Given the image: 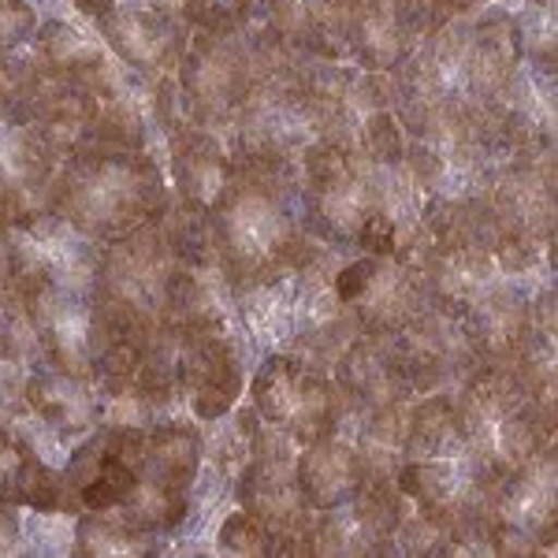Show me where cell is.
Here are the masks:
<instances>
[{"instance_id":"cell-1","label":"cell","mask_w":558,"mask_h":558,"mask_svg":"<svg viewBox=\"0 0 558 558\" xmlns=\"http://www.w3.org/2000/svg\"><path fill=\"white\" fill-rule=\"evenodd\" d=\"M209 231L216 268L235 291L287 279L310 242L294 175L239 172L209 209Z\"/></svg>"},{"instance_id":"cell-2","label":"cell","mask_w":558,"mask_h":558,"mask_svg":"<svg viewBox=\"0 0 558 558\" xmlns=\"http://www.w3.org/2000/svg\"><path fill=\"white\" fill-rule=\"evenodd\" d=\"M165 165L146 149L83 146L60 157L45 209L97 242H116L168 209Z\"/></svg>"},{"instance_id":"cell-3","label":"cell","mask_w":558,"mask_h":558,"mask_svg":"<svg viewBox=\"0 0 558 558\" xmlns=\"http://www.w3.org/2000/svg\"><path fill=\"white\" fill-rule=\"evenodd\" d=\"M465 432V454L492 481H502L555 444L558 421L536 410L507 362H481L454 391Z\"/></svg>"},{"instance_id":"cell-4","label":"cell","mask_w":558,"mask_h":558,"mask_svg":"<svg viewBox=\"0 0 558 558\" xmlns=\"http://www.w3.org/2000/svg\"><path fill=\"white\" fill-rule=\"evenodd\" d=\"M305 60L310 57L283 45L223 131L239 172L294 175L305 146L317 142L305 101Z\"/></svg>"},{"instance_id":"cell-5","label":"cell","mask_w":558,"mask_h":558,"mask_svg":"<svg viewBox=\"0 0 558 558\" xmlns=\"http://www.w3.org/2000/svg\"><path fill=\"white\" fill-rule=\"evenodd\" d=\"M555 157H507L492 183V254L502 276L555 283Z\"/></svg>"},{"instance_id":"cell-6","label":"cell","mask_w":558,"mask_h":558,"mask_svg":"<svg viewBox=\"0 0 558 558\" xmlns=\"http://www.w3.org/2000/svg\"><path fill=\"white\" fill-rule=\"evenodd\" d=\"M279 49L283 41L260 20L235 31H194L172 71L191 120L220 134L228 131Z\"/></svg>"},{"instance_id":"cell-7","label":"cell","mask_w":558,"mask_h":558,"mask_svg":"<svg viewBox=\"0 0 558 558\" xmlns=\"http://www.w3.org/2000/svg\"><path fill=\"white\" fill-rule=\"evenodd\" d=\"M179 260L157 220L105 246L94 279V302L112 336L146 339L168 320V287Z\"/></svg>"},{"instance_id":"cell-8","label":"cell","mask_w":558,"mask_h":558,"mask_svg":"<svg viewBox=\"0 0 558 558\" xmlns=\"http://www.w3.org/2000/svg\"><path fill=\"white\" fill-rule=\"evenodd\" d=\"M299 451V439L260 421L254 451H250L246 465L231 481V495H235L239 507L272 529L276 558H310V525L317 510L305 502L299 476H294Z\"/></svg>"},{"instance_id":"cell-9","label":"cell","mask_w":558,"mask_h":558,"mask_svg":"<svg viewBox=\"0 0 558 558\" xmlns=\"http://www.w3.org/2000/svg\"><path fill=\"white\" fill-rule=\"evenodd\" d=\"M246 391L257 417L299 439L302 447L339 432V421H343V399H339L328 365L294 354V350H268L250 373Z\"/></svg>"},{"instance_id":"cell-10","label":"cell","mask_w":558,"mask_h":558,"mask_svg":"<svg viewBox=\"0 0 558 558\" xmlns=\"http://www.w3.org/2000/svg\"><path fill=\"white\" fill-rule=\"evenodd\" d=\"M558 544V451L547 444L536 458L507 473L495 488L492 555L536 558Z\"/></svg>"},{"instance_id":"cell-11","label":"cell","mask_w":558,"mask_h":558,"mask_svg":"<svg viewBox=\"0 0 558 558\" xmlns=\"http://www.w3.org/2000/svg\"><path fill=\"white\" fill-rule=\"evenodd\" d=\"M31 328L38 336L41 362L60 373L94 380V365L105 354L108 324L94 302V291H71V287H38L20 294Z\"/></svg>"},{"instance_id":"cell-12","label":"cell","mask_w":558,"mask_h":558,"mask_svg":"<svg viewBox=\"0 0 558 558\" xmlns=\"http://www.w3.org/2000/svg\"><path fill=\"white\" fill-rule=\"evenodd\" d=\"M305 101L317 142L339 149H357L376 116L391 112L384 75L362 71L347 60H305Z\"/></svg>"},{"instance_id":"cell-13","label":"cell","mask_w":558,"mask_h":558,"mask_svg":"<svg viewBox=\"0 0 558 558\" xmlns=\"http://www.w3.org/2000/svg\"><path fill=\"white\" fill-rule=\"evenodd\" d=\"M454 20L444 0H354L343 8L347 60L373 75L402 64L425 34Z\"/></svg>"},{"instance_id":"cell-14","label":"cell","mask_w":558,"mask_h":558,"mask_svg":"<svg viewBox=\"0 0 558 558\" xmlns=\"http://www.w3.org/2000/svg\"><path fill=\"white\" fill-rule=\"evenodd\" d=\"M336 294L350 305L362 336H399L428 305L417 268L384 254H347L336 268Z\"/></svg>"},{"instance_id":"cell-15","label":"cell","mask_w":558,"mask_h":558,"mask_svg":"<svg viewBox=\"0 0 558 558\" xmlns=\"http://www.w3.org/2000/svg\"><path fill=\"white\" fill-rule=\"evenodd\" d=\"M15 231V299L38 287L94 291L105 242L71 228L64 216L38 209Z\"/></svg>"},{"instance_id":"cell-16","label":"cell","mask_w":558,"mask_h":558,"mask_svg":"<svg viewBox=\"0 0 558 558\" xmlns=\"http://www.w3.org/2000/svg\"><path fill=\"white\" fill-rule=\"evenodd\" d=\"M94 26L108 52L146 83L172 75L194 34L179 8L153 0H120L105 15H97Z\"/></svg>"},{"instance_id":"cell-17","label":"cell","mask_w":558,"mask_h":558,"mask_svg":"<svg viewBox=\"0 0 558 558\" xmlns=\"http://www.w3.org/2000/svg\"><path fill=\"white\" fill-rule=\"evenodd\" d=\"M402 510L407 495L395 481L365 484L354 499L313 514L310 558H387Z\"/></svg>"},{"instance_id":"cell-18","label":"cell","mask_w":558,"mask_h":558,"mask_svg":"<svg viewBox=\"0 0 558 558\" xmlns=\"http://www.w3.org/2000/svg\"><path fill=\"white\" fill-rule=\"evenodd\" d=\"M399 347L402 368L410 376L413 395L432 391H458L481 365L470 331H465L458 310L428 302L399 336H391Z\"/></svg>"},{"instance_id":"cell-19","label":"cell","mask_w":558,"mask_h":558,"mask_svg":"<svg viewBox=\"0 0 558 558\" xmlns=\"http://www.w3.org/2000/svg\"><path fill=\"white\" fill-rule=\"evenodd\" d=\"M484 120L502 157H555V71L521 64Z\"/></svg>"},{"instance_id":"cell-20","label":"cell","mask_w":558,"mask_h":558,"mask_svg":"<svg viewBox=\"0 0 558 558\" xmlns=\"http://www.w3.org/2000/svg\"><path fill=\"white\" fill-rule=\"evenodd\" d=\"M328 373L347 410H391L417 399L391 336H357Z\"/></svg>"},{"instance_id":"cell-21","label":"cell","mask_w":558,"mask_h":558,"mask_svg":"<svg viewBox=\"0 0 558 558\" xmlns=\"http://www.w3.org/2000/svg\"><path fill=\"white\" fill-rule=\"evenodd\" d=\"M165 165L172 175V197L179 205L209 213L220 194L231 186V179L239 175L235 157L228 149V138L202 123H183L175 134H168L165 142Z\"/></svg>"},{"instance_id":"cell-22","label":"cell","mask_w":558,"mask_h":558,"mask_svg":"<svg viewBox=\"0 0 558 558\" xmlns=\"http://www.w3.org/2000/svg\"><path fill=\"white\" fill-rule=\"evenodd\" d=\"M547 287V283H544ZM539 291L529 279L499 276L488 291H481L470 305L458 310L470 331L481 362H507L533 328V294Z\"/></svg>"},{"instance_id":"cell-23","label":"cell","mask_w":558,"mask_h":558,"mask_svg":"<svg viewBox=\"0 0 558 558\" xmlns=\"http://www.w3.org/2000/svg\"><path fill=\"white\" fill-rule=\"evenodd\" d=\"M23 410L57 439L75 447L97 428V391L83 376L60 373L52 365H31L23 387Z\"/></svg>"},{"instance_id":"cell-24","label":"cell","mask_w":558,"mask_h":558,"mask_svg":"<svg viewBox=\"0 0 558 558\" xmlns=\"http://www.w3.org/2000/svg\"><path fill=\"white\" fill-rule=\"evenodd\" d=\"M417 276L425 283L428 302L447 305V310H462L476 294L488 291L499 279V265L488 242H436L417 260Z\"/></svg>"},{"instance_id":"cell-25","label":"cell","mask_w":558,"mask_h":558,"mask_svg":"<svg viewBox=\"0 0 558 558\" xmlns=\"http://www.w3.org/2000/svg\"><path fill=\"white\" fill-rule=\"evenodd\" d=\"M294 476H299V488L313 510L339 507V502L354 499L365 484H373L362 454L343 432H331V436L305 444L299 451V462H294Z\"/></svg>"},{"instance_id":"cell-26","label":"cell","mask_w":558,"mask_h":558,"mask_svg":"<svg viewBox=\"0 0 558 558\" xmlns=\"http://www.w3.org/2000/svg\"><path fill=\"white\" fill-rule=\"evenodd\" d=\"M257 20L302 57L347 60L343 0H260Z\"/></svg>"},{"instance_id":"cell-27","label":"cell","mask_w":558,"mask_h":558,"mask_svg":"<svg viewBox=\"0 0 558 558\" xmlns=\"http://www.w3.org/2000/svg\"><path fill=\"white\" fill-rule=\"evenodd\" d=\"M60 157L26 123L0 128V202L31 220L45 209Z\"/></svg>"},{"instance_id":"cell-28","label":"cell","mask_w":558,"mask_h":558,"mask_svg":"<svg viewBox=\"0 0 558 558\" xmlns=\"http://www.w3.org/2000/svg\"><path fill=\"white\" fill-rule=\"evenodd\" d=\"M465 454V432L458 417L454 391L417 395L402 421V462L407 458H451Z\"/></svg>"},{"instance_id":"cell-29","label":"cell","mask_w":558,"mask_h":558,"mask_svg":"<svg viewBox=\"0 0 558 558\" xmlns=\"http://www.w3.org/2000/svg\"><path fill=\"white\" fill-rule=\"evenodd\" d=\"M31 45H34V57L41 60V68L57 78H68V83L86 86L116 64V57L105 45H97L86 31H78V26H71L64 20L38 23V34H34Z\"/></svg>"},{"instance_id":"cell-30","label":"cell","mask_w":558,"mask_h":558,"mask_svg":"<svg viewBox=\"0 0 558 558\" xmlns=\"http://www.w3.org/2000/svg\"><path fill=\"white\" fill-rule=\"evenodd\" d=\"M71 555L78 558H142L157 555V536L134 529L120 510H83L75 518V544Z\"/></svg>"},{"instance_id":"cell-31","label":"cell","mask_w":558,"mask_h":558,"mask_svg":"<svg viewBox=\"0 0 558 558\" xmlns=\"http://www.w3.org/2000/svg\"><path fill=\"white\" fill-rule=\"evenodd\" d=\"M41 60L31 52H0V128L26 123V108L38 89Z\"/></svg>"},{"instance_id":"cell-32","label":"cell","mask_w":558,"mask_h":558,"mask_svg":"<svg viewBox=\"0 0 558 558\" xmlns=\"http://www.w3.org/2000/svg\"><path fill=\"white\" fill-rule=\"evenodd\" d=\"M521 57L525 64L558 71V34H555V0H521L514 8Z\"/></svg>"},{"instance_id":"cell-33","label":"cell","mask_w":558,"mask_h":558,"mask_svg":"<svg viewBox=\"0 0 558 558\" xmlns=\"http://www.w3.org/2000/svg\"><path fill=\"white\" fill-rule=\"evenodd\" d=\"M447 547V529L439 525L428 510L413 507L407 499V510H402L399 525L391 533V555L402 558H444Z\"/></svg>"},{"instance_id":"cell-34","label":"cell","mask_w":558,"mask_h":558,"mask_svg":"<svg viewBox=\"0 0 558 558\" xmlns=\"http://www.w3.org/2000/svg\"><path fill=\"white\" fill-rule=\"evenodd\" d=\"M223 555H246V558H276V536L265 521H257L250 510H231L220 521V533H216Z\"/></svg>"},{"instance_id":"cell-35","label":"cell","mask_w":558,"mask_h":558,"mask_svg":"<svg viewBox=\"0 0 558 558\" xmlns=\"http://www.w3.org/2000/svg\"><path fill=\"white\" fill-rule=\"evenodd\" d=\"M75 544V518L60 510H31L23 518V551L20 555H71Z\"/></svg>"},{"instance_id":"cell-36","label":"cell","mask_w":558,"mask_h":558,"mask_svg":"<svg viewBox=\"0 0 558 558\" xmlns=\"http://www.w3.org/2000/svg\"><path fill=\"white\" fill-rule=\"evenodd\" d=\"M183 12L194 31H235L257 20L260 0H186Z\"/></svg>"},{"instance_id":"cell-37","label":"cell","mask_w":558,"mask_h":558,"mask_svg":"<svg viewBox=\"0 0 558 558\" xmlns=\"http://www.w3.org/2000/svg\"><path fill=\"white\" fill-rule=\"evenodd\" d=\"M38 8L31 0H0V52H15L38 34Z\"/></svg>"},{"instance_id":"cell-38","label":"cell","mask_w":558,"mask_h":558,"mask_svg":"<svg viewBox=\"0 0 558 558\" xmlns=\"http://www.w3.org/2000/svg\"><path fill=\"white\" fill-rule=\"evenodd\" d=\"M15 299V231L0 223V302Z\"/></svg>"},{"instance_id":"cell-39","label":"cell","mask_w":558,"mask_h":558,"mask_svg":"<svg viewBox=\"0 0 558 558\" xmlns=\"http://www.w3.org/2000/svg\"><path fill=\"white\" fill-rule=\"evenodd\" d=\"M492 4H507V8H518L521 0H444V8L451 15H473L481 8H492Z\"/></svg>"},{"instance_id":"cell-40","label":"cell","mask_w":558,"mask_h":558,"mask_svg":"<svg viewBox=\"0 0 558 558\" xmlns=\"http://www.w3.org/2000/svg\"><path fill=\"white\" fill-rule=\"evenodd\" d=\"M347 4H354V0H343V8H347Z\"/></svg>"},{"instance_id":"cell-41","label":"cell","mask_w":558,"mask_h":558,"mask_svg":"<svg viewBox=\"0 0 558 558\" xmlns=\"http://www.w3.org/2000/svg\"><path fill=\"white\" fill-rule=\"evenodd\" d=\"M31 4H34V0H31Z\"/></svg>"}]
</instances>
